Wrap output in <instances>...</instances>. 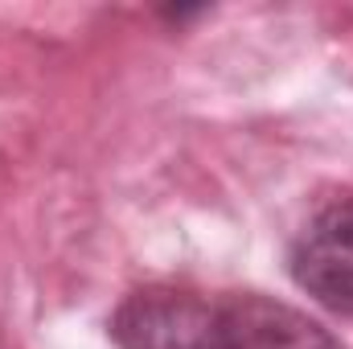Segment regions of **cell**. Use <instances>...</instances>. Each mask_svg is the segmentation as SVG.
<instances>
[{
  "mask_svg": "<svg viewBox=\"0 0 353 349\" xmlns=\"http://www.w3.org/2000/svg\"><path fill=\"white\" fill-rule=\"evenodd\" d=\"M292 279L329 312L353 317V197L325 206L292 243Z\"/></svg>",
  "mask_w": 353,
  "mask_h": 349,
  "instance_id": "cell-2",
  "label": "cell"
},
{
  "mask_svg": "<svg viewBox=\"0 0 353 349\" xmlns=\"http://www.w3.org/2000/svg\"><path fill=\"white\" fill-rule=\"evenodd\" d=\"M119 349H337L300 308L255 292L205 296L189 288H140L115 317Z\"/></svg>",
  "mask_w": 353,
  "mask_h": 349,
  "instance_id": "cell-1",
  "label": "cell"
}]
</instances>
